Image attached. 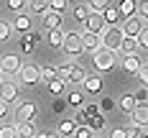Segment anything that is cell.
<instances>
[{
  "mask_svg": "<svg viewBox=\"0 0 148 138\" xmlns=\"http://www.w3.org/2000/svg\"><path fill=\"white\" fill-rule=\"evenodd\" d=\"M92 61H95V69H97V72H112V67H115V61H118V54L100 46V49L92 54Z\"/></svg>",
  "mask_w": 148,
  "mask_h": 138,
  "instance_id": "6da1fadb",
  "label": "cell"
},
{
  "mask_svg": "<svg viewBox=\"0 0 148 138\" xmlns=\"http://www.w3.org/2000/svg\"><path fill=\"white\" fill-rule=\"evenodd\" d=\"M18 82L26 84V87L38 84V82H41V67H38V64H23L21 72H18Z\"/></svg>",
  "mask_w": 148,
  "mask_h": 138,
  "instance_id": "7a4b0ae2",
  "label": "cell"
},
{
  "mask_svg": "<svg viewBox=\"0 0 148 138\" xmlns=\"http://www.w3.org/2000/svg\"><path fill=\"white\" fill-rule=\"evenodd\" d=\"M120 41H123V33H120L118 26L105 28L102 33H100V44H102V49H110V51H115V54H118V49H120Z\"/></svg>",
  "mask_w": 148,
  "mask_h": 138,
  "instance_id": "3957f363",
  "label": "cell"
},
{
  "mask_svg": "<svg viewBox=\"0 0 148 138\" xmlns=\"http://www.w3.org/2000/svg\"><path fill=\"white\" fill-rule=\"evenodd\" d=\"M82 31H69V33H64V44H61V49L69 54V56H79L84 49H82Z\"/></svg>",
  "mask_w": 148,
  "mask_h": 138,
  "instance_id": "277c9868",
  "label": "cell"
},
{
  "mask_svg": "<svg viewBox=\"0 0 148 138\" xmlns=\"http://www.w3.org/2000/svg\"><path fill=\"white\" fill-rule=\"evenodd\" d=\"M0 100L5 102V105H10V102H15L18 100V82H13V79H3L0 82Z\"/></svg>",
  "mask_w": 148,
  "mask_h": 138,
  "instance_id": "5b68a950",
  "label": "cell"
},
{
  "mask_svg": "<svg viewBox=\"0 0 148 138\" xmlns=\"http://www.w3.org/2000/svg\"><path fill=\"white\" fill-rule=\"evenodd\" d=\"M21 67H23V61L18 59V54H5V56H0V69H3V74H18L21 72Z\"/></svg>",
  "mask_w": 148,
  "mask_h": 138,
  "instance_id": "8992f818",
  "label": "cell"
},
{
  "mask_svg": "<svg viewBox=\"0 0 148 138\" xmlns=\"http://www.w3.org/2000/svg\"><path fill=\"white\" fill-rule=\"evenodd\" d=\"M130 125H135L138 130H143L148 125V102H138L135 110L130 113Z\"/></svg>",
  "mask_w": 148,
  "mask_h": 138,
  "instance_id": "52a82bcc",
  "label": "cell"
},
{
  "mask_svg": "<svg viewBox=\"0 0 148 138\" xmlns=\"http://www.w3.org/2000/svg\"><path fill=\"white\" fill-rule=\"evenodd\" d=\"M33 115H36V102H31V100L18 102V107H15V123H28V120H33Z\"/></svg>",
  "mask_w": 148,
  "mask_h": 138,
  "instance_id": "ba28073f",
  "label": "cell"
},
{
  "mask_svg": "<svg viewBox=\"0 0 148 138\" xmlns=\"http://www.w3.org/2000/svg\"><path fill=\"white\" fill-rule=\"evenodd\" d=\"M140 28H143V21H140L138 15H133V18H125V23H123L120 33H123V36H128V38H138Z\"/></svg>",
  "mask_w": 148,
  "mask_h": 138,
  "instance_id": "9c48e42d",
  "label": "cell"
},
{
  "mask_svg": "<svg viewBox=\"0 0 148 138\" xmlns=\"http://www.w3.org/2000/svg\"><path fill=\"white\" fill-rule=\"evenodd\" d=\"M107 28L105 26V21H102V13H89L87 15V21H84V31H89V33H102V31Z\"/></svg>",
  "mask_w": 148,
  "mask_h": 138,
  "instance_id": "30bf717a",
  "label": "cell"
},
{
  "mask_svg": "<svg viewBox=\"0 0 148 138\" xmlns=\"http://www.w3.org/2000/svg\"><path fill=\"white\" fill-rule=\"evenodd\" d=\"M10 26H13V31H18V33H23V36H26V33H31V28H33V21H31L28 13H18V15L13 18V23H10Z\"/></svg>",
  "mask_w": 148,
  "mask_h": 138,
  "instance_id": "8fae6325",
  "label": "cell"
},
{
  "mask_svg": "<svg viewBox=\"0 0 148 138\" xmlns=\"http://www.w3.org/2000/svg\"><path fill=\"white\" fill-rule=\"evenodd\" d=\"M100 90H102L100 74H87V79L82 82V92H87V95H100Z\"/></svg>",
  "mask_w": 148,
  "mask_h": 138,
  "instance_id": "7c38bea8",
  "label": "cell"
},
{
  "mask_svg": "<svg viewBox=\"0 0 148 138\" xmlns=\"http://www.w3.org/2000/svg\"><path fill=\"white\" fill-rule=\"evenodd\" d=\"M79 38H82V49H84V51H92V54L102 46L100 44V36H97V33H89V31H82Z\"/></svg>",
  "mask_w": 148,
  "mask_h": 138,
  "instance_id": "4fadbf2b",
  "label": "cell"
},
{
  "mask_svg": "<svg viewBox=\"0 0 148 138\" xmlns=\"http://www.w3.org/2000/svg\"><path fill=\"white\" fill-rule=\"evenodd\" d=\"M38 133V128H36V123L28 120V123H15V136L18 138H36Z\"/></svg>",
  "mask_w": 148,
  "mask_h": 138,
  "instance_id": "5bb4252c",
  "label": "cell"
},
{
  "mask_svg": "<svg viewBox=\"0 0 148 138\" xmlns=\"http://www.w3.org/2000/svg\"><path fill=\"white\" fill-rule=\"evenodd\" d=\"M41 41V33H36V31H31V33H26L23 38H21V49H23V54H31L33 51V46Z\"/></svg>",
  "mask_w": 148,
  "mask_h": 138,
  "instance_id": "9a60e30c",
  "label": "cell"
},
{
  "mask_svg": "<svg viewBox=\"0 0 148 138\" xmlns=\"http://www.w3.org/2000/svg\"><path fill=\"white\" fill-rule=\"evenodd\" d=\"M61 21H64V13H54V10H46V15H44V26H46L49 31L61 28Z\"/></svg>",
  "mask_w": 148,
  "mask_h": 138,
  "instance_id": "2e32d148",
  "label": "cell"
},
{
  "mask_svg": "<svg viewBox=\"0 0 148 138\" xmlns=\"http://www.w3.org/2000/svg\"><path fill=\"white\" fill-rule=\"evenodd\" d=\"M140 67H143V61H140V56H135V54L123 59V69H125L128 74H138V72H140Z\"/></svg>",
  "mask_w": 148,
  "mask_h": 138,
  "instance_id": "e0dca14e",
  "label": "cell"
},
{
  "mask_svg": "<svg viewBox=\"0 0 148 138\" xmlns=\"http://www.w3.org/2000/svg\"><path fill=\"white\" fill-rule=\"evenodd\" d=\"M84 79H87V69H84L82 64H74L72 72H69V79H66V82H72V84H82Z\"/></svg>",
  "mask_w": 148,
  "mask_h": 138,
  "instance_id": "ac0fdd59",
  "label": "cell"
},
{
  "mask_svg": "<svg viewBox=\"0 0 148 138\" xmlns=\"http://www.w3.org/2000/svg\"><path fill=\"white\" fill-rule=\"evenodd\" d=\"M102 21H105V26H107V28L118 26V23H120V13H118V8H112V5H110V8H105V10H102Z\"/></svg>",
  "mask_w": 148,
  "mask_h": 138,
  "instance_id": "d6986e66",
  "label": "cell"
},
{
  "mask_svg": "<svg viewBox=\"0 0 148 138\" xmlns=\"http://www.w3.org/2000/svg\"><path fill=\"white\" fill-rule=\"evenodd\" d=\"M135 0H120V5H118V13H120V18H133L135 15Z\"/></svg>",
  "mask_w": 148,
  "mask_h": 138,
  "instance_id": "ffe728a7",
  "label": "cell"
},
{
  "mask_svg": "<svg viewBox=\"0 0 148 138\" xmlns=\"http://www.w3.org/2000/svg\"><path fill=\"white\" fill-rule=\"evenodd\" d=\"M49 0H28V13L31 15H46Z\"/></svg>",
  "mask_w": 148,
  "mask_h": 138,
  "instance_id": "44dd1931",
  "label": "cell"
},
{
  "mask_svg": "<svg viewBox=\"0 0 148 138\" xmlns=\"http://www.w3.org/2000/svg\"><path fill=\"white\" fill-rule=\"evenodd\" d=\"M138 49H140V46H138V41H135V38H128V36H123V41H120V51H123L125 56H133Z\"/></svg>",
  "mask_w": 148,
  "mask_h": 138,
  "instance_id": "7402d4cb",
  "label": "cell"
},
{
  "mask_svg": "<svg viewBox=\"0 0 148 138\" xmlns=\"http://www.w3.org/2000/svg\"><path fill=\"white\" fill-rule=\"evenodd\" d=\"M115 105H118L123 113H128V115H130V113L135 110V105H138V102H135V97H133V95H123V97H120Z\"/></svg>",
  "mask_w": 148,
  "mask_h": 138,
  "instance_id": "603a6c76",
  "label": "cell"
},
{
  "mask_svg": "<svg viewBox=\"0 0 148 138\" xmlns=\"http://www.w3.org/2000/svg\"><path fill=\"white\" fill-rule=\"evenodd\" d=\"M72 67H74V61L69 59V61H61L59 67H54L56 69V79H61L64 84H66V79H69V72H72Z\"/></svg>",
  "mask_w": 148,
  "mask_h": 138,
  "instance_id": "cb8c5ba5",
  "label": "cell"
},
{
  "mask_svg": "<svg viewBox=\"0 0 148 138\" xmlns=\"http://www.w3.org/2000/svg\"><path fill=\"white\" fill-rule=\"evenodd\" d=\"M74 130H77V123H74V120H61L56 136H59V138H69V136H74Z\"/></svg>",
  "mask_w": 148,
  "mask_h": 138,
  "instance_id": "d4e9b609",
  "label": "cell"
},
{
  "mask_svg": "<svg viewBox=\"0 0 148 138\" xmlns=\"http://www.w3.org/2000/svg\"><path fill=\"white\" fill-rule=\"evenodd\" d=\"M66 105L82 107V105H84V92H82V90H72L69 95H66Z\"/></svg>",
  "mask_w": 148,
  "mask_h": 138,
  "instance_id": "484cf974",
  "label": "cell"
},
{
  "mask_svg": "<svg viewBox=\"0 0 148 138\" xmlns=\"http://www.w3.org/2000/svg\"><path fill=\"white\" fill-rule=\"evenodd\" d=\"M49 44L56 46V49H61V44H64V31H61V28L49 31Z\"/></svg>",
  "mask_w": 148,
  "mask_h": 138,
  "instance_id": "4316f807",
  "label": "cell"
},
{
  "mask_svg": "<svg viewBox=\"0 0 148 138\" xmlns=\"http://www.w3.org/2000/svg\"><path fill=\"white\" fill-rule=\"evenodd\" d=\"M87 128L92 130V133H97V130H102V128H105V115L100 113V115H95L92 120H87Z\"/></svg>",
  "mask_w": 148,
  "mask_h": 138,
  "instance_id": "83f0119b",
  "label": "cell"
},
{
  "mask_svg": "<svg viewBox=\"0 0 148 138\" xmlns=\"http://www.w3.org/2000/svg\"><path fill=\"white\" fill-rule=\"evenodd\" d=\"M72 13H74V18H77V21H82V23H84V21H87V15L92 13V10H89V5H77Z\"/></svg>",
  "mask_w": 148,
  "mask_h": 138,
  "instance_id": "f1b7e54d",
  "label": "cell"
},
{
  "mask_svg": "<svg viewBox=\"0 0 148 138\" xmlns=\"http://www.w3.org/2000/svg\"><path fill=\"white\" fill-rule=\"evenodd\" d=\"M105 8H110V0H89V10L92 13H102Z\"/></svg>",
  "mask_w": 148,
  "mask_h": 138,
  "instance_id": "f546056e",
  "label": "cell"
},
{
  "mask_svg": "<svg viewBox=\"0 0 148 138\" xmlns=\"http://www.w3.org/2000/svg\"><path fill=\"white\" fill-rule=\"evenodd\" d=\"M5 5H8V10H13L15 15L23 13V8H26V0H5Z\"/></svg>",
  "mask_w": 148,
  "mask_h": 138,
  "instance_id": "4dcf8cb0",
  "label": "cell"
},
{
  "mask_svg": "<svg viewBox=\"0 0 148 138\" xmlns=\"http://www.w3.org/2000/svg\"><path fill=\"white\" fill-rule=\"evenodd\" d=\"M66 3H69V0H49V10L64 13V10H66Z\"/></svg>",
  "mask_w": 148,
  "mask_h": 138,
  "instance_id": "1f68e13d",
  "label": "cell"
},
{
  "mask_svg": "<svg viewBox=\"0 0 148 138\" xmlns=\"http://www.w3.org/2000/svg\"><path fill=\"white\" fill-rule=\"evenodd\" d=\"M10 33H13V26H10L8 21H0V41H8Z\"/></svg>",
  "mask_w": 148,
  "mask_h": 138,
  "instance_id": "d6a6232c",
  "label": "cell"
},
{
  "mask_svg": "<svg viewBox=\"0 0 148 138\" xmlns=\"http://www.w3.org/2000/svg\"><path fill=\"white\" fill-rule=\"evenodd\" d=\"M41 79L49 84L51 79H56V69H54V67H41Z\"/></svg>",
  "mask_w": 148,
  "mask_h": 138,
  "instance_id": "836d02e7",
  "label": "cell"
},
{
  "mask_svg": "<svg viewBox=\"0 0 148 138\" xmlns=\"http://www.w3.org/2000/svg\"><path fill=\"white\" fill-rule=\"evenodd\" d=\"M49 92L59 97L61 92H64V82H61V79H51V82H49Z\"/></svg>",
  "mask_w": 148,
  "mask_h": 138,
  "instance_id": "e575fe53",
  "label": "cell"
},
{
  "mask_svg": "<svg viewBox=\"0 0 148 138\" xmlns=\"http://www.w3.org/2000/svg\"><path fill=\"white\" fill-rule=\"evenodd\" d=\"M135 13L140 21H148V0H140L138 5H135Z\"/></svg>",
  "mask_w": 148,
  "mask_h": 138,
  "instance_id": "d590c367",
  "label": "cell"
},
{
  "mask_svg": "<svg viewBox=\"0 0 148 138\" xmlns=\"http://www.w3.org/2000/svg\"><path fill=\"white\" fill-rule=\"evenodd\" d=\"M72 138H95V133L89 130L87 125H77V130H74V136Z\"/></svg>",
  "mask_w": 148,
  "mask_h": 138,
  "instance_id": "8d00e7d4",
  "label": "cell"
},
{
  "mask_svg": "<svg viewBox=\"0 0 148 138\" xmlns=\"http://www.w3.org/2000/svg\"><path fill=\"white\" fill-rule=\"evenodd\" d=\"M135 41H138V46H140V49H148V26H143V28H140V33H138V38H135Z\"/></svg>",
  "mask_w": 148,
  "mask_h": 138,
  "instance_id": "74e56055",
  "label": "cell"
},
{
  "mask_svg": "<svg viewBox=\"0 0 148 138\" xmlns=\"http://www.w3.org/2000/svg\"><path fill=\"white\" fill-rule=\"evenodd\" d=\"M0 138H18L15 136V125H0Z\"/></svg>",
  "mask_w": 148,
  "mask_h": 138,
  "instance_id": "f35d334b",
  "label": "cell"
},
{
  "mask_svg": "<svg viewBox=\"0 0 148 138\" xmlns=\"http://www.w3.org/2000/svg\"><path fill=\"white\" fill-rule=\"evenodd\" d=\"M138 133H140V130H138L135 125H125V128H123V138H138Z\"/></svg>",
  "mask_w": 148,
  "mask_h": 138,
  "instance_id": "ab89813d",
  "label": "cell"
},
{
  "mask_svg": "<svg viewBox=\"0 0 148 138\" xmlns=\"http://www.w3.org/2000/svg\"><path fill=\"white\" fill-rule=\"evenodd\" d=\"M100 113H102V110H115V100H112V97H102V102H100Z\"/></svg>",
  "mask_w": 148,
  "mask_h": 138,
  "instance_id": "60d3db41",
  "label": "cell"
},
{
  "mask_svg": "<svg viewBox=\"0 0 148 138\" xmlns=\"http://www.w3.org/2000/svg\"><path fill=\"white\" fill-rule=\"evenodd\" d=\"M51 110H54V113H64V110H66V100H54V105H51Z\"/></svg>",
  "mask_w": 148,
  "mask_h": 138,
  "instance_id": "b9f144b4",
  "label": "cell"
},
{
  "mask_svg": "<svg viewBox=\"0 0 148 138\" xmlns=\"http://www.w3.org/2000/svg\"><path fill=\"white\" fill-rule=\"evenodd\" d=\"M138 77H140V84H143V87H148V64H143V67H140Z\"/></svg>",
  "mask_w": 148,
  "mask_h": 138,
  "instance_id": "7bdbcfd3",
  "label": "cell"
},
{
  "mask_svg": "<svg viewBox=\"0 0 148 138\" xmlns=\"http://www.w3.org/2000/svg\"><path fill=\"white\" fill-rule=\"evenodd\" d=\"M133 97H135V102H148V100H146V97H148V90H138Z\"/></svg>",
  "mask_w": 148,
  "mask_h": 138,
  "instance_id": "ee69618b",
  "label": "cell"
},
{
  "mask_svg": "<svg viewBox=\"0 0 148 138\" xmlns=\"http://www.w3.org/2000/svg\"><path fill=\"white\" fill-rule=\"evenodd\" d=\"M8 113H10V107L5 105L3 100H0V120H3V118H8Z\"/></svg>",
  "mask_w": 148,
  "mask_h": 138,
  "instance_id": "f6af8a7d",
  "label": "cell"
},
{
  "mask_svg": "<svg viewBox=\"0 0 148 138\" xmlns=\"http://www.w3.org/2000/svg\"><path fill=\"white\" fill-rule=\"evenodd\" d=\"M110 138H123V128H115V130H110Z\"/></svg>",
  "mask_w": 148,
  "mask_h": 138,
  "instance_id": "bcb514c9",
  "label": "cell"
},
{
  "mask_svg": "<svg viewBox=\"0 0 148 138\" xmlns=\"http://www.w3.org/2000/svg\"><path fill=\"white\" fill-rule=\"evenodd\" d=\"M46 138H59V136L56 133H46Z\"/></svg>",
  "mask_w": 148,
  "mask_h": 138,
  "instance_id": "7dc6e473",
  "label": "cell"
},
{
  "mask_svg": "<svg viewBox=\"0 0 148 138\" xmlns=\"http://www.w3.org/2000/svg\"><path fill=\"white\" fill-rule=\"evenodd\" d=\"M138 138H148V133H143V130H140V133H138Z\"/></svg>",
  "mask_w": 148,
  "mask_h": 138,
  "instance_id": "c3c4849f",
  "label": "cell"
},
{
  "mask_svg": "<svg viewBox=\"0 0 148 138\" xmlns=\"http://www.w3.org/2000/svg\"><path fill=\"white\" fill-rule=\"evenodd\" d=\"M3 79H5V74H3V69H0V82H3Z\"/></svg>",
  "mask_w": 148,
  "mask_h": 138,
  "instance_id": "681fc988",
  "label": "cell"
},
{
  "mask_svg": "<svg viewBox=\"0 0 148 138\" xmlns=\"http://www.w3.org/2000/svg\"><path fill=\"white\" fill-rule=\"evenodd\" d=\"M95 138H97V136H95Z\"/></svg>",
  "mask_w": 148,
  "mask_h": 138,
  "instance_id": "f907efd6",
  "label": "cell"
}]
</instances>
